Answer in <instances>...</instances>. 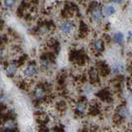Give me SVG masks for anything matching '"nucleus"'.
<instances>
[{
    "label": "nucleus",
    "mask_w": 132,
    "mask_h": 132,
    "mask_svg": "<svg viewBox=\"0 0 132 132\" xmlns=\"http://www.w3.org/2000/svg\"><path fill=\"white\" fill-rule=\"evenodd\" d=\"M97 70L99 71L100 75H101L102 77H105L110 73L111 69L108 67V65L105 62H99L97 64Z\"/></svg>",
    "instance_id": "nucleus-3"
},
{
    "label": "nucleus",
    "mask_w": 132,
    "mask_h": 132,
    "mask_svg": "<svg viewBox=\"0 0 132 132\" xmlns=\"http://www.w3.org/2000/svg\"><path fill=\"white\" fill-rule=\"evenodd\" d=\"M103 11L101 10L99 6H97L94 9H90V16L93 20L96 21H100L103 18Z\"/></svg>",
    "instance_id": "nucleus-4"
},
{
    "label": "nucleus",
    "mask_w": 132,
    "mask_h": 132,
    "mask_svg": "<svg viewBox=\"0 0 132 132\" xmlns=\"http://www.w3.org/2000/svg\"><path fill=\"white\" fill-rule=\"evenodd\" d=\"M26 59H27V56H26V55H23V56H20L19 59H18V64H17V65H18V66H21V65H22V64H23V63L25 62Z\"/></svg>",
    "instance_id": "nucleus-18"
},
{
    "label": "nucleus",
    "mask_w": 132,
    "mask_h": 132,
    "mask_svg": "<svg viewBox=\"0 0 132 132\" xmlns=\"http://www.w3.org/2000/svg\"><path fill=\"white\" fill-rule=\"evenodd\" d=\"M33 95H34L35 98L37 101H40V100H43L45 96H47V94H46V90L41 86H39L37 88H35L34 92H33Z\"/></svg>",
    "instance_id": "nucleus-7"
},
{
    "label": "nucleus",
    "mask_w": 132,
    "mask_h": 132,
    "mask_svg": "<svg viewBox=\"0 0 132 132\" xmlns=\"http://www.w3.org/2000/svg\"><path fill=\"white\" fill-rule=\"evenodd\" d=\"M124 35L122 32H116L114 35H113V40L114 42L117 44H122L124 43Z\"/></svg>",
    "instance_id": "nucleus-12"
},
{
    "label": "nucleus",
    "mask_w": 132,
    "mask_h": 132,
    "mask_svg": "<svg viewBox=\"0 0 132 132\" xmlns=\"http://www.w3.org/2000/svg\"><path fill=\"white\" fill-rule=\"evenodd\" d=\"M92 47L95 52H98V53H101L104 50V43L101 39H96L92 42Z\"/></svg>",
    "instance_id": "nucleus-6"
},
{
    "label": "nucleus",
    "mask_w": 132,
    "mask_h": 132,
    "mask_svg": "<svg viewBox=\"0 0 132 132\" xmlns=\"http://www.w3.org/2000/svg\"><path fill=\"white\" fill-rule=\"evenodd\" d=\"M37 73V69L35 65H32V64H29V65L26 67L23 70V77L24 78H27L28 80L34 77Z\"/></svg>",
    "instance_id": "nucleus-2"
},
{
    "label": "nucleus",
    "mask_w": 132,
    "mask_h": 132,
    "mask_svg": "<svg viewBox=\"0 0 132 132\" xmlns=\"http://www.w3.org/2000/svg\"><path fill=\"white\" fill-rule=\"evenodd\" d=\"M124 1H125V0H111V3H121Z\"/></svg>",
    "instance_id": "nucleus-20"
},
{
    "label": "nucleus",
    "mask_w": 132,
    "mask_h": 132,
    "mask_svg": "<svg viewBox=\"0 0 132 132\" xmlns=\"http://www.w3.org/2000/svg\"><path fill=\"white\" fill-rule=\"evenodd\" d=\"M128 41L129 42H130V43H132V32L130 31V32H128Z\"/></svg>",
    "instance_id": "nucleus-19"
},
{
    "label": "nucleus",
    "mask_w": 132,
    "mask_h": 132,
    "mask_svg": "<svg viewBox=\"0 0 132 132\" xmlns=\"http://www.w3.org/2000/svg\"><path fill=\"white\" fill-rule=\"evenodd\" d=\"M112 70L116 73H122L124 70H125V67L120 63H116L112 67Z\"/></svg>",
    "instance_id": "nucleus-14"
},
{
    "label": "nucleus",
    "mask_w": 132,
    "mask_h": 132,
    "mask_svg": "<svg viewBox=\"0 0 132 132\" xmlns=\"http://www.w3.org/2000/svg\"><path fill=\"white\" fill-rule=\"evenodd\" d=\"M56 108L58 109L59 111H65L66 110V103L64 102V101H60L59 103H57V105H56Z\"/></svg>",
    "instance_id": "nucleus-17"
},
{
    "label": "nucleus",
    "mask_w": 132,
    "mask_h": 132,
    "mask_svg": "<svg viewBox=\"0 0 132 132\" xmlns=\"http://www.w3.org/2000/svg\"><path fill=\"white\" fill-rule=\"evenodd\" d=\"M99 74L100 73H99V71H98V70H96L95 68L90 69L89 72H88V77H89V80L92 81V83L96 84L100 81Z\"/></svg>",
    "instance_id": "nucleus-5"
},
{
    "label": "nucleus",
    "mask_w": 132,
    "mask_h": 132,
    "mask_svg": "<svg viewBox=\"0 0 132 132\" xmlns=\"http://www.w3.org/2000/svg\"><path fill=\"white\" fill-rule=\"evenodd\" d=\"M130 127L132 128V121H131V123H130Z\"/></svg>",
    "instance_id": "nucleus-21"
},
{
    "label": "nucleus",
    "mask_w": 132,
    "mask_h": 132,
    "mask_svg": "<svg viewBox=\"0 0 132 132\" xmlns=\"http://www.w3.org/2000/svg\"><path fill=\"white\" fill-rule=\"evenodd\" d=\"M103 11V13L104 15H106V16H111V15L114 14L116 13V7L112 5H109V6H106L104 7V9L102 10Z\"/></svg>",
    "instance_id": "nucleus-13"
},
{
    "label": "nucleus",
    "mask_w": 132,
    "mask_h": 132,
    "mask_svg": "<svg viewBox=\"0 0 132 132\" xmlns=\"http://www.w3.org/2000/svg\"><path fill=\"white\" fill-rule=\"evenodd\" d=\"M17 70H18V65L15 63H10L9 65H7L6 67V74L7 77H13L15 74L17 72Z\"/></svg>",
    "instance_id": "nucleus-8"
},
{
    "label": "nucleus",
    "mask_w": 132,
    "mask_h": 132,
    "mask_svg": "<svg viewBox=\"0 0 132 132\" xmlns=\"http://www.w3.org/2000/svg\"><path fill=\"white\" fill-rule=\"evenodd\" d=\"M86 110V105L84 101H79V103L77 104L76 105V109H75V113L76 115L81 116L85 114Z\"/></svg>",
    "instance_id": "nucleus-9"
},
{
    "label": "nucleus",
    "mask_w": 132,
    "mask_h": 132,
    "mask_svg": "<svg viewBox=\"0 0 132 132\" xmlns=\"http://www.w3.org/2000/svg\"><path fill=\"white\" fill-rule=\"evenodd\" d=\"M74 28V24L72 23V22L68 21V20H65L62 21L61 23L59 24V29L63 34L65 35H68L73 31Z\"/></svg>",
    "instance_id": "nucleus-1"
},
{
    "label": "nucleus",
    "mask_w": 132,
    "mask_h": 132,
    "mask_svg": "<svg viewBox=\"0 0 132 132\" xmlns=\"http://www.w3.org/2000/svg\"><path fill=\"white\" fill-rule=\"evenodd\" d=\"M117 114L120 115L123 119H127L130 116V113L129 111V110L126 107V106H121L118 109Z\"/></svg>",
    "instance_id": "nucleus-11"
},
{
    "label": "nucleus",
    "mask_w": 132,
    "mask_h": 132,
    "mask_svg": "<svg viewBox=\"0 0 132 132\" xmlns=\"http://www.w3.org/2000/svg\"><path fill=\"white\" fill-rule=\"evenodd\" d=\"M97 96L100 98L101 100L102 101H108L109 100L111 99V95H110V92H108L107 90L103 89V90H101L99 92L97 93Z\"/></svg>",
    "instance_id": "nucleus-10"
},
{
    "label": "nucleus",
    "mask_w": 132,
    "mask_h": 132,
    "mask_svg": "<svg viewBox=\"0 0 132 132\" xmlns=\"http://www.w3.org/2000/svg\"><path fill=\"white\" fill-rule=\"evenodd\" d=\"M15 2H16V0H3V3L7 7H13L15 4Z\"/></svg>",
    "instance_id": "nucleus-16"
},
{
    "label": "nucleus",
    "mask_w": 132,
    "mask_h": 132,
    "mask_svg": "<svg viewBox=\"0 0 132 132\" xmlns=\"http://www.w3.org/2000/svg\"><path fill=\"white\" fill-rule=\"evenodd\" d=\"M79 30H80L81 34L86 35V33H87V31H88V28H87V25L86 24V22H84L83 21L80 22V28H79Z\"/></svg>",
    "instance_id": "nucleus-15"
}]
</instances>
